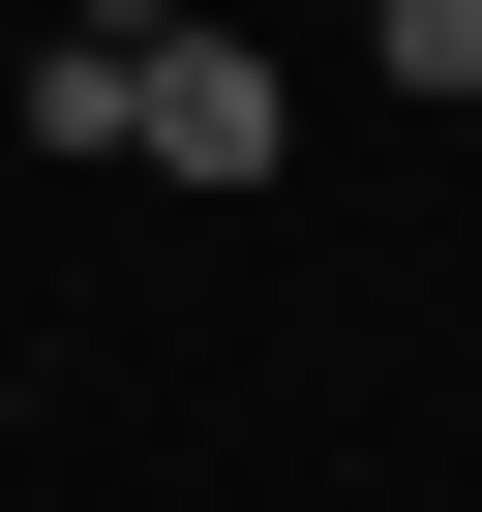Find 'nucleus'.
Returning a JSON list of instances; mask_svg holds the SVG:
<instances>
[{"label":"nucleus","mask_w":482,"mask_h":512,"mask_svg":"<svg viewBox=\"0 0 482 512\" xmlns=\"http://www.w3.org/2000/svg\"><path fill=\"white\" fill-rule=\"evenodd\" d=\"M121 151L241 211V181H272V151H302V91H272V61H241V31H121Z\"/></svg>","instance_id":"obj_1"},{"label":"nucleus","mask_w":482,"mask_h":512,"mask_svg":"<svg viewBox=\"0 0 482 512\" xmlns=\"http://www.w3.org/2000/svg\"><path fill=\"white\" fill-rule=\"evenodd\" d=\"M362 61H392L422 121H482V0H362Z\"/></svg>","instance_id":"obj_2"},{"label":"nucleus","mask_w":482,"mask_h":512,"mask_svg":"<svg viewBox=\"0 0 482 512\" xmlns=\"http://www.w3.org/2000/svg\"><path fill=\"white\" fill-rule=\"evenodd\" d=\"M91 31H211V0H91Z\"/></svg>","instance_id":"obj_3"}]
</instances>
